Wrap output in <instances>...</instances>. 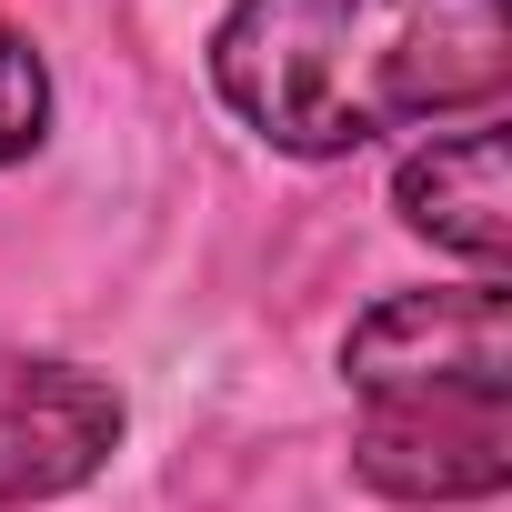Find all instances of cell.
Wrapping results in <instances>:
<instances>
[{"label": "cell", "instance_id": "1", "mask_svg": "<svg viewBox=\"0 0 512 512\" xmlns=\"http://www.w3.org/2000/svg\"><path fill=\"white\" fill-rule=\"evenodd\" d=\"M221 111L292 161L492 111L512 91V0H231L211 31Z\"/></svg>", "mask_w": 512, "mask_h": 512}, {"label": "cell", "instance_id": "4", "mask_svg": "<svg viewBox=\"0 0 512 512\" xmlns=\"http://www.w3.org/2000/svg\"><path fill=\"white\" fill-rule=\"evenodd\" d=\"M392 211H402L412 241L472 262V282H502V262H512V141L492 121H472L452 141H422L392 171Z\"/></svg>", "mask_w": 512, "mask_h": 512}, {"label": "cell", "instance_id": "3", "mask_svg": "<svg viewBox=\"0 0 512 512\" xmlns=\"http://www.w3.org/2000/svg\"><path fill=\"white\" fill-rule=\"evenodd\" d=\"M131 432V402L61 352H0V512L21 502H61L81 482L111 472Z\"/></svg>", "mask_w": 512, "mask_h": 512}, {"label": "cell", "instance_id": "2", "mask_svg": "<svg viewBox=\"0 0 512 512\" xmlns=\"http://www.w3.org/2000/svg\"><path fill=\"white\" fill-rule=\"evenodd\" d=\"M352 472L382 502H502L512 482V292H392L342 332Z\"/></svg>", "mask_w": 512, "mask_h": 512}, {"label": "cell", "instance_id": "5", "mask_svg": "<svg viewBox=\"0 0 512 512\" xmlns=\"http://www.w3.org/2000/svg\"><path fill=\"white\" fill-rule=\"evenodd\" d=\"M51 141V61L31 51V31L0 21V171L31 161Z\"/></svg>", "mask_w": 512, "mask_h": 512}]
</instances>
